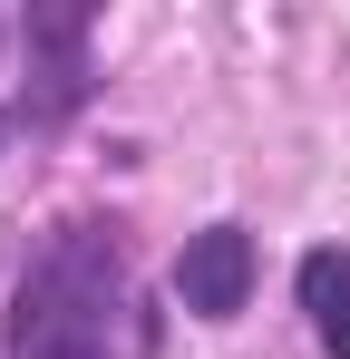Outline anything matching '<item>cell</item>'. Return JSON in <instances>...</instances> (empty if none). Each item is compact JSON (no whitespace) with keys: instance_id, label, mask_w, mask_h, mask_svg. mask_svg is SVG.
Here are the masks:
<instances>
[{"instance_id":"obj_1","label":"cell","mask_w":350,"mask_h":359,"mask_svg":"<svg viewBox=\"0 0 350 359\" xmlns=\"http://www.w3.org/2000/svg\"><path fill=\"white\" fill-rule=\"evenodd\" d=\"M127 330V252L117 224H58L0 311V359H108Z\"/></svg>"},{"instance_id":"obj_2","label":"cell","mask_w":350,"mask_h":359,"mask_svg":"<svg viewBox=\"0 0 350 359\" xmlns=\"http://www.w3.org/2000/svg\"><path fill=\"white\" fill-rule=\"evenodd\" d=\"M88 88H98V68H88V10H68V0L20 10V117L58 126V117L88 107Z\"/></svg>"},{"instance_id":"obj_4","label":"cell","mask_w":350,"mask_h":359,"mask_svg":"<svg viewBox=\"0 0 350 359\" xmlns=\"http://www.w3.org/2000/svg\"><path fill=\"white\" fill-rule=\"evenodd\" d=\"M292 292H302L311 340H321L331 359H350V243H311L302 272H292Z\"/></svg>"},{"instance_id":"obj_3","label":"cell","mask_w":350,"mask_h":359,"mask_svg":"<svg viewBox=\"0 0 350 359\" xmlns=\"http://www.w3.org/2000/svg\"><path fill=\"white\" fill-rule=\"evenodd\" d=\"M175 301H185L195 320H233V311L253 301V233H243V224L185 233V252H175Z\"/></svg>"}]
</instances>
